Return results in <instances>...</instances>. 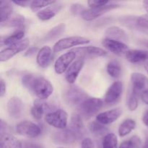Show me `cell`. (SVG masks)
Listing matches in <instances>:
<instances>
[{"mask_svg":"<svg viewBox=\"0 0 148 148\" xmlns=\"http://www.w3.org/2000/svg\"><path fill=\"white\" fill-rule=\"evenodd\" d=\"M125 56L127 60L132 64L140 63L144 61L148 62V51H147L132 49L127 52Z\"/></svg>","mask_w":148,"mask_h":148,"instance_id":"obj_23","label":"cell"},{"mask_svg":"<svg viewBox=\"0 0 148 148\" xmlns=\"http://www.w3.org/2000/svg\"><path fill=\"white\" fill-rule=\"evenodd\" d=\"M70 129L77 137L78 139L81 138L85 134V126L82 122V117L79 114H73L70 119Z\"/></svg>","mask_w":148,"mask_h":148,"instance_id":"obj_19","label":"cell"},{"mask_svg":"<svg viewBox=\"0 0 148 148\" xmlns=\"http://www.w3.org/2000/svg\"><path fill=\"white\" fill-rule=\"evenodd\" d=\"M58 148H66V147H58Z\"/></svg>","mask_w":148,"mask_h":148,"instance_id":"obj_51","label":"cell"},{"mask_svg":"<svg viewBox=\"0 0 148 148\" xmlns=\"http://www.w3.org/2000/svg\"><path fill=\"white\" fill-rule=\"evenodd\" d=\"M103 105V102L100 98H89L78 106V110L81 116L88 119L95 115L101 110Z\"/></svg>","mask_w":148,"mask_h":148,"instance_id":"obj_3","label":"cell"},{"mask_svg":"<svg viewBox=\"0 0 148 148\" xmlns=\"http://www.w3.org/2000/svg\"><path fill=\"white\" fill-rule=\"evenodd\" d=\"M77 56L80 58H94L104 56L107 54V52L103 49L95 46H85V47H78L72 49Z\"/></svg>","mask_w":148,"mask_h":148,"instance_id":"obj_13","label":"cell"},{"mask_svg":"<svg viewBox=\"0 0 148 148\" xmlns=\"http://www.w3.org/2000/svg\"><path fill=\"white\" fill-rule=\"evenodd\" d=\"M127 106H128L129 109L131 111H135L138 107V95L132 91L130 94L127 101Z\"/></svg>","mask_w":148,"mask_h":148,"instance_id":"obj_35","label":"cell"},{"mask_svg":"<svg viewBox=\"0 0 148 148\" xmlns=\"http://www.w3.org/2000/svg\"><path fill=\"white\" fill-rule=\"evenodd\" d=\"M147 44H148V43H147Z\"/></svg>","mask_w":148,"mask_h":148,"instance_id":"obj_52","label":"cell"},{"mask_svg":"<svg viewBox=\"0 0 148 148\" xmlns=\"http://www.w3.org/2000/svg\"><path fill=\"white\" fill-rule=\"evenodd\" d=\"M136 122L134 120L131 119H127L124 120L119 127L118 132L120 137H124L127 136V134H130L132 131L135 129Z\"/></svg>","mask_w":148,"mask_h":148,"instance_id":"obj_28","label":"cell"},{"mask_svg":"<svg viewBox=\"0 0 148 148\" xmlns=\"http://www.w3.org/2000/svg\"><path fill=\"white\" fill-rule=\"evenodd\" d=\"M132 91L136 95H140L143 92L148 90V78L145 75L139 72H134L131 75Z\"/></svg>","mask_w":148,"mask_h":148,"instance_id":"obj_12","label":"cell"},{"mask_svg":"<svg viewBox=\"0 0 148 148\" xmlns=\"http://www.w3.org/2000/svg\"><path fill=\"white\" fill-rule=\"evenodd\" d=\"M86 99H88L87 93L77 86L72 85L66 88L63 92V100L71 106H79Z\"/></svg>","mask_w":148,"mask_h":148,"instance_id":"obj_2","label":"cell"},{"mask_svg":"<svg viewBox=\"0 0 148 148\" xmlns=\"http://www.w3.org/2000/svg\"><path fill=\"white\" fill-rule=\"evenodd\" d=\"M25 18L24 16L19 14H12L11 17L4 23H1V27H10L22 28L24 25Z\"/></svg>","mask_w":148,"mask_h":148,"instance_id":"obj_26","label":"cell"},{"mask_svg":"<svg viewBox=\"0 0 148 148\" xmlns=\"http://www.w3.org/2000/svg\"><path fill=\"white\" fill-rule=\"evenodd\" d=\"M102 45L107 50L116 55L126 54L130 50L128 46L123 42L108 38H106L102 40Z\"/></svg>","mask_w":148,"mask_h":148,"instance_id":"obj_14","label":"cell"},{"mask_svg":"<svg viewBox=\"0 0 148 148\" xmlns=\"http://www.w3.org/2000/svg\"><path fill=\"white\" fill-rule=\"evenodd\" d=\"M62 7V4L61 3L56 2L52 4V5L49 6V7H46L43 10L38 11L36 15L40 20H43V21L49 20L50 19L53 18L57 13H59Z\"/></svg>","mask_w":148,"mask_h":148,"instance_id":"obj_20","label":"cell"},{"mask_svg":"<svg viewBox=\"0 0 148 148\" xmlns=\"http://www.w3.org/2000/svg\"><path fill=\"white\" fill-rule=\"evenodd\" d=\"M7 130H8V126L2 119H1L0 120V133L8 132Z\"/></svg>","mask_w":148,"mask_h":148,"instance_id":"obj_43","label":"cell"},{"mask_svg":"<svg viewBox=\"0 0 148 148\" xmlns=\"http://www.w3.org/2000/svg\"><path fill=\"white\" fill-rule=\"evenodd\" d=\"M144 66H145V69L146 72H147V73L148 74V62H146L145 63Z\"/></svg>","mask_w":148,"mask_h":148,"instance_id":"obj_49","label":"cell"},{"mask_svg":"<svg viewBox=\"0 0 148 148\" xmlns=\"http://www.w3.org/2000/svg\"><path fill=\"white\" fill-rule=\"evenodd\" d=\"M52 59V50L49 46H45L38 51L36 62L38 65L41 68H46Z\"/></svg>","mask_w":148,"mask_h":148,"instance_id":"obj_21","label":"cell"},{"mask_svg":"<svg viewBox=\"0 0 148 148\" xmlns=\"http://www.w3.org/2000/svg\"><path fill=\"white\" fill-rule=\"evenodd\" d=\"M22 148H44L42 144L31 141L22 142Z\"/></svg>","mask_w":148,"mask_h":148,"instance_id":"obj_38","label":"cell"},{"mask_svg":"<svg viewBox=\"0 0 148 148\" xmlns=\"http://www.w3.org/2000/svg\"><path fill=\"white\" fill-rule=\"evenodd\" d=\"M0 148H22V142L19 141L10 132L0 133Z\"/></svg>","mask_w":148,"mask_h":148,"instance_id":"obj_22","label":"cell"},{"mask_svg":"<svg viewBox=\"0 0 148 148\" xmlns=\"http://www.w3.org/2000/svg\"><path fill=\"white\" fill-rule=\"evenodd\" d=\"M121 114H122V111L121 108H113V109L98 114L96 116V121L103 125H108L116 121L121 116Z\"/></svg>","mask_w":148,"mask_h":148,"instance_id":"obj_17","label":"cell"},{"mask_svg":"<svg viewBox=\"0 0 148 148\" xmlns=\"http://www.w3.org/2000/svg\"><path fill=\"white\" fill-rule=\"evenodd\" d=\"M56 108L53 104L49 103L43 101L42 100H36L34 101L33 107L31 108V115L36 120H40L44 114H49L56 111Z\"/></svg>","mask_w":148,"mask_h":148,"instance_id":"obj_10","label":"cell"},{"mask_svg":"<svg viewBox=\"0 0 148 148\" xmlns=\"http://www.w3.org/2000/svg\"><path fill=\"white\" fill-rule=\"evenodd\" d=\"M143 5H144L145 9L146 11L147 12V14H148V0L143 1Z\"/></svg>","mask_w":148,"mask_h":148,"instance_id":"obj_48","label":"cell"},{"mask_svg":"<svg viewBox=\"0 0 148 148\" xmlns=\"http://www.w3.org/2000/svg\"><path fill=\"white\" fill-rule=\"evenodd\" d=\"M106 70L108 75L113 78H119L121 74V66L119 62L116 59L108 62L106 66Z\"/></svg>","mask_w":148,"mask_h":148,"instance_id":"obj_31","label":"cell"},{"mask_svg":"<svg viewBox=\"0 0 148 148\" xmlns=\"http://www.w3.org/2000/svg\"><path fill=\"white\" fill-rule=\"evenodd\" d=\"M25 36V30L23 27L22 28L16 29L11 35L6 37L5 38H1V45H5V46H11L13 45H15L17 43H20V41L24 39Z\"/></svg>","mask_w":148,"mask_h":148,"instance_id":"obj_24","label":"cell"},{"mask_svg":"<svg viewBox=\"0 0 148 148\" xmlns=\"http://www.w3.org/2000/svg\"><path fill=\"white\" fill-rule=\"evenodd\" d=\"M13 7L8 1H1L0 2V17L1 23L7 21L12 14Z\"/></svg>","mask_w":148,"mask_h":148,"instance_id":"obj_29","label":"cell"},{"mask_svg":"<svg viewBox=\"0 0 148 148\" xmlns=\"http://www.w3.org/2000/svg\"><path fill=\"white\" fill-rule=\"evenodd\" d=\"M110 1H98V0H90L88 1V4L90 8H95V7H102V6L106 5L109 4Z\"/></svg>","mask_w":148,"mask_h":148,"instance_id":"obj_37","label":"cell"},{"mask_svg":"<svg viewBox=\"0 0 148 148\" xmlns=\"http://www.w3.org/2000/svg\"><path fill=\"white\" fill-rule=\"evenodd\" d=\"M85 10L86 9L82 4H78V3L72 4V7H71V12L74 15H82V14Z\"/></svg>","mask_w":148,"mask_h":148,"instance_id":"obj_36","label":"cell"},{"mask_svg":"<svg viewBox=\"0 0 148 148\" xmlns=\"http://www.w3.org/2000/svg\"><path fill=\"white\" fill-rule=\"evenodd\" d=\"M37 51H38V48L35 47V46H33V47L29 48L28 50H27V51L25 52V56H32V55L34 54L36 52H37Z\"/></svg>","mask_w":148,"mask_h":148,"instance_id":"obj_44","label":"cell"},{"mask_svg":"<svg viewBox=\"0 0 148 148\" xmlns=\"http://www.w3.org/2000/svg\"><path fill=\"white\" fill-rule=\"evenodd\" d=\"M65 29H66V26L64 23L55 26L45 35V36L43 37V40L45 42H49L56 40L58 38L60 37L64 33Z\"/></svg>","mask_w":148,"mask_h":148,"instance_id":"obj_27","label":"cell"},{"mask_svg":"<svg viewBox=\"0 0 148 148\" xmlns=\"http://www.w3.org/2000/svg\"><path fill=\"white\" fill-rule=\"evenodd\" d=\"M134 29L148 34V14L136 17Z\"/></svg>","mask_w":148,"mask_h":148,"instance_id":"obj_32","label":"cell"},{"mask_svg":"<svg viewBox=\"0 0 148 148\" xmlns=\"http://www.w3.org/2000/svg\"><path fill=\"white\" fill-rule=\"evenodd\" d=\"M119 148H131V144H130V140H126V141L121 143V144L120 145Z\"/></svg>","mask_w":148,"mask_h":148,"instance_id":"obj_47","label":"cell"},{"mask_svg":"<svg viewBox=\"0 0 148 148\" xmlns=\"http://www.w3.org/2000/svg\"><path fill=\"white\" fill-rule=\"evenodd\" d=\"M76 134L70 129H64L60 131L56 132L52 135V140L53 143L58 145H68L73 144L77 140Z\"/></svg>","mask_w":148,"mask_h":148,"instance_id":"obj_11","label":"cell"},{"mask_svg":"<svg viewBox=\"0 0 148 148\" xmlns=\"http://www.w3.org/2000/svg\"><path fill=\"white\" fill-rule=\"evenodd\" d=\"M77 56L76 53L72 50L61 55L54 64V70L56 73L62 75L64 72H66Z\"/></svg>","mask_w":148,"mask_h":148,"instance_id":"obj_8","label":"cell"},{"mask_svg":"<svg viewBox=\"0 0 148 148\" xmlns=\"http://www.w3.org/2000/svg\"><path fill=\"white\" fill-rule=\"evenodd\" d=\"M22 84L25 88L34 92L39 100L47 99L53 93V88L50 81L40 75H25L22 78Z\"/></svg>","mask_w":148,"mask_h":148,"instance_id":"obj_1","label":"cell"},{"mask_svg":"<svg viewBox=\"0 0 148 148\" xmlns=\"http://www.w3.org/2000/svg\"><path fill=\"white\" fill-rule=\"evenodd\" d=\"M119 7V4L109 3V4L102 6V7L90 8L89 10H85L82 14L81 17L83 20H86V21H92V20L102 16L103 14H104L108 11L118 8Z\"/></svg>","mask_w":148,"mask_h":148,"instance_id":"obj_9","label":"cell"},{"mask_svg":"<svg viewBox=\"0 0 148 148\" xmlns=\"http://www.w3.org/2000/svg\"><path fill=\"white\" fill-rule=\"evenodd\" d=\"M81 147L82 148H94V145L91 139L85 138L82 141Z\"/></svg>","mask_w":148,"mask_h":148,"instance_id":"obj_40","label":"cell"},{"mask_svg":"<svg viewBox=\"0 0 148 148\" xmlns=\"http://www.w3.org/2000/svg\"><path fill=\"white\" fill-rule=\"evenodd\" d=\"M143 148H148V137L146 139L145 143V145H144V146H143Z\"/></svg>","mask_w":148,"mask_h":148,"instance_id":"obj_50","label":"cell"},{"mask_svg":"<svg viewBox=\"0 0 148 148\" xmlns=\"http://www.w3.org/2000/svg\"><path fill=\"white\" fill-rule=\"evenodd\" d=\"M0 81V97L2 98L6 93V83L2 78H1Z\"/></svg>","mask_w":148,"mask_h":148,"instance_id":"obj_41","label":"cell"},{"mask_svg":"<svg viewBox=\"0 0 148 148\" xmlns=\"http://www.w3.org/2000/svg\"><path fill=\"white\" fill-rule=\"evenodd\" d=\"M131 148H141L142 141L140 138L137 136L134 135L130 139Z\"/></svg>","mask_w":148,"mask_h":148,"instance_id":"obj_39","label":"cell"},{"mask_svg":"<svg viewBox=\"0 0 148 148\" xmlns=\"http://www.w3.org/2000/svg\"><path fill=\"white\" fill-rule=\"evenodd\" d=\"M90 42V40L89 38L81 37V36H70V37L64 38L59 40L55 43L53 46V51H62L69 48L88 44Z\"/></svg>","mask_w":148,"mask_h":148,"instance_id":"obj_4","label":"cell"},{"mask_svg":"<svg viewBox=\"0 0 148 148\" xmlns=\"http://www.w3.org/2000/svg\"><path fill=\"white\" fill-rule=\"evenodd\" d=\"M29 44H30V41L28 39L25 38L17 44L3 49L0 52V61L3 62L9 60L16 54L25 50L28 47Z\"/></svg>","mask_w":148,"mask_h":148,"instance_id":"obj_7","label":"cell"},{"mask_svg":"<svg viewBox=\"0 0 148 148\" xmlns=\"http://www.w3.org/2000/svg\"><path fill=\"white\" fill-rule=\"evenodd\" d=\"M103 148H118V140L114 133H108L104 136L102 143Z\"/></svg>","mask_w":148,"mask_h":148,"instance_id":"obj_33","label":"cell"},{"mask_svg":"<svg viewBox=\"0 0 148 148\" xmlns=\"http://www.w3.org/2000/svg\"><path fill=\"white\" fill-rule=\"evenodd\" d=\"M16 132L28 138H36L41 134L40 126L30 121H23L18 123L15 127Z\"/></svg>","mask_w":148,"mask_h":148,"instance_id":"obj_6","label":"cell"},{"mask_svg":"<svg viewBox=\"0 0 148 148\" xmlns=\"http://www.w3.org/2000/svg\"><path fill=\"white\" fill-rule=\"evenodd\" d=\"M143 122L146 127H148V109L144 113L143 116Z\"/></svg>","mask_w":148,"mask_h":148,"instance_id":"obj_46","label":"cell"},{"mask_svg":"<svg viewBox=\"0 0 148 148\" xmlns=\"http://www.w3.org/2000/svg\"><path fill=\"white\" fill-rule=\"evenodd\" d=\"M140 97H141V99L143 102L145 104L148 105V90H146L144 92H143L140 95Z\"/></svg>","mask_w":148,"mask_h":148,"instance_id":"obj_45","label":"cell"},{"mask_svg":"<svg viewBox=\"0 0 148 148\" xmlns=\"http://www.w3.org/2000/svg\"><path fill=\"white\" fill-rule=\"evenodd\" d=\"M7 109L11 118L19 119L21 116L23 103L18 97H12L7 104Z\"/></svg>","mask_w":148,"mask_h":148,"instance_id":"obj_18","label":"cell"},{"mask_svg":"<svg viewBox=\"0 0 148 148\" xmlns=\"http://www.w3.org/2000/svg\"><path fill=\"white\" fill-rule=\"evenodd\" d=\"M45 121L50 126L59 130H64L67 127L68 114L62 109H57L56 111L46 114Z\"/></svg>","mask_w":148,"mask_h":148,"instance_id":"obj_5","label":"cell"},{"mask_svg":"<svg viewBox=\"0 0 148 148\" xmlns=\"http://www.w3.org/2000/svg\"><path fill=\"white\" fill-rule=\"evenodd\" d=\"M88 128H89L90 132L96 137L106 136L108 131V128L105 125L101 124L97 121H94L90 123L89 125H88Z\"/></svg>","mask_w":148,"mask_h":148,"instance_id":"obj_30","label":"cell"},{"mask_svg":"<svg viewBox=\"0 0 148 148\" xmlns=\"http://www.w3.org/2000/svg\"><path fill=\"white\" fill-rule=\"evenodd\" d=\"M31 2L32 1H12V3L23 7H27L28 6H30Z\"/></svg>","mask_w":148,"mask_h":148,"instance_id":"obj_42","label":"cell"},{"mask_svg":"<svg viewBox=\"0 0 148 148\" xmlns=\"http://www.w3.org/2000/svg\"><path fill=\"white\" fill-rule=\"evenodd\" d=\"M56 2V1H40V0L32 1L30 7L33 12L38 11V10L40 11V9L49 7V6L52 5V4H53Z\"/></svg>","mask_w":148,"mask_h":148,"instance_id":"obj_34","label":"cell"},{"mask_svg":"<svg viewBox=\"0 0 148 148\" xmlns=\"http://www.w3.org/2000/svg\"><path fill=\"white\" fill-rule=\"evenodd\" d=\"M123 92V83L120 81H116L111 84L107 90L104 96V101L106 103H114L121 98Z\"/></svg>","mask_w":148,"mask_h":148,"instance_id":"obj_15","label":"cell"},{"mask_svg":"<svg viewBox=\"0 0 148 148\" xmlns=\"http://www.w3.org/2000/svg\"><path fill=\"white\" fill-rule=\"evenodd\" d=\"M84 64H85V59L79 57L70 65V66L65 72V79L68 83H75L79 72L83 67Z\"/></svg>","mask_w":148,"mask_h":148,"instance_id":"obj_16","label":"cell"},{"mask_svg":"<svg viewBox=\"0 0 148 148\" xmlns=\"http://www.w3.org/2000/svg\"><path fill=\"white\" fill-rule=\"evenodd\" d=\"M106 38L119 40V41H126L128 39L127 33L125 30L121 29L118 26H111L106 29L105 32Z\"/></svg>","mask_w":148,"mask_h":148,"instance_id":"obj_25","label":"cell"}]
</instances>
